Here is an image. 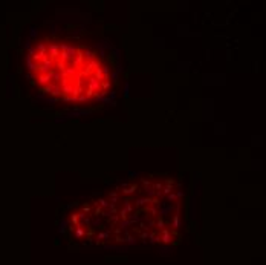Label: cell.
I'll list each match as a JSON object with an SVG mask.
<instances>
[{"label":"cell","mask_w":266,"mask_h":265,"mask_svg":"<svg viewBox=\"0 0 266 265\" xmlns=\"http://www.w3.org/2000/svg\"><path fill=\"white\" fill-rule=\"evenodd\" d=\"M28 80L46 103L89 112L112 101L119 81L118 52L87 31H52L25 55Z\"/></svg>","instance_id":"cell-1"}]
</instances>
